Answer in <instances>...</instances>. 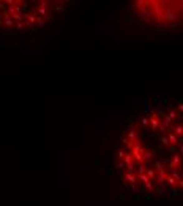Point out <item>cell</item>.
Instances as JSON below:
<instances>
[{
  "mask_svg": "<svg viewBox=\"0 0 183 206\" xmlns=\"http://www.w3.org/2000/svg\"><path fill=\"white\" fill-rule=\"evenodd\" d=\"M123 183L134 192H178L181 186V113L160 106L125 130L117 154Z\"/></svg>",
  "mask_w": 183,
  "mask_h": 206,
  "instance_id": "cell-1",
  "label": "cell"
},
{
  "mask_svg": "<svg viewBox=\"0 0 183 206\" xmlns=\"http://www.w3.org/2000/svg\"><path fill=\"white\" fill-rule=\"evenodd\" d=\"M68 0H0V29L25 32L54 19Z\"/></svg>",
  "mask_w": 183,
  "mask_h": 206,
  "instance_id": "cell-2",
  "label": "cell"
},
{
  "mask_svg": "<svg viewBox=\"0 0 183 206\" xmlns=\"http://www.w3.org/2000/svg\"><path fill=\"white\" fill-rule=\"evenodd\" d=\"M142 16L156 24H171L180 18V0H137Z\"/></svg>",
  "mask_w": 183,
  "mask_h": 206,
  "instance_id": "cell-3",
  "label": "cell"
}]
</instances>
